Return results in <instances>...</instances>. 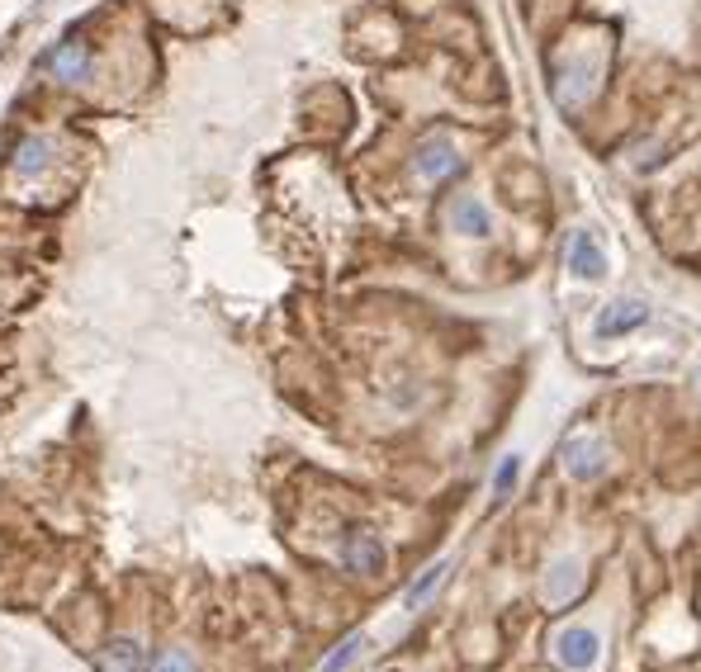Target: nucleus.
<instances>
[{
    "label": "nucleus",
    "instance_id": "obj_10",
    "mask_svg": "<svg viewBox=\"0 0 701 672\" xmlns=\"http://www.w3.org/2000/svg\"><path fill=\"white\" fill-rule=\"evenodd\" d=\"M48 67L57 71V81H81L91 71V48L85 43H62V48L48 52Z\"/></svg>",
    "mask_w": 701,
    "mask_h": 672
},
{
    "label": "nucleus",
    "instance_id": "obj_5",
    "mask_svg": "<svg viewBox=\"0 0 701 672\" xmlns=\"http://www.w3.org/2000/svg\"><path fill=\"white\" fill-rule=\"evenodd\" d=\"M583 592V559L579 554H564L546 568V588H540V602L546 606H569Z\"/></svg>",
    "mask_w": 701,
    "mask_h": 672
},
{
    "label": "nucleus",
    "instance_id": "obj_11",
    "mask_svg": "<svg viewBox=\"0 0 701 672\" xmlns=\"http://www.w3.org/2000/svg\"><path fill=\"white\" fill-rule=\"evenodd\" d=\"M517 479H522V455H507L503 464H498V474H493V507H503L512 488H517Z\"/></svg>",
    "mask_w": 701,
    "mask_h": 672
},
{
    "label": "nucleus",
    "instance_id": "obj_13",
    "mask_svg": "<svg viewBox=\"0 0 701 672\" xmlns=\"http://www.w3.org/2000/svg\"><path fill=\"white\" fill-rule=\"evenodd\" d=\"M446 568H451L446 559H441V564H432V568H427V574H422V578L408 588V606H412V611H418V606L427 602V597H432V592L441 588V582H446Z\"/></svg>",
    "mask_w": 701,
    "mask_h": 672
},
{
    "label": "nucleus",
    "instance_id": "obj_14",
    "mask_svg": "<svg viewBox=\"0 0 701 672\" xmlns=\"http://www.w3.org/2000/svg\"><path fill=\"white\" fill-rule=\"evenodd\" d=\"M43 162H48V142H38V138L20 142V156H14V170H20V176H28V170H43Z\"/></svg>",
    "mask_w": 701,
    "mask_h": 672
},
{
    "label": "nucleus",
    "instance_id": "obj_4",
    "mask_svg": "<svg viewBox=\"0 0 701 672\" xmlns=\"http://www.w3.org/2000/svg\"><path fill=\"white\" fill-rule=\"evenodd\" d=\"M341 564H347L351 574H361V578H379L384 564H389V554H384L375 531H351L347 540H341Z\"/></svg>",
    "mask_w": 701,
    "mask_h": 672
},
{
    "label": "nucleus",
    "instance_id": "obj_2",
    "mask_svg": "<svg viewBox=\"0 0 701 672\" xmlns=\"http://www.w3.org/2000/svg\"><path fill=\"white\" fill-rule=\"evenodd\" d=\"M460 170V148L451 142V133H427L412 152V176L422 185H441Z\"/></svg>",
    "mask_w": 701,
    "mask_h": 672
},
{
    "label": "nucleus",
    "instance_id": "obj_1",
    "mask_svg": "<svg viewBox=\"0 0 701 672\" xmlns=\"http://www.w3.org/2000/svg\"><path fill=\"white\" fill-rule=\"evenodd\" d=\"M607 436L603 432H569L560 440V464H564V474L569 479H579V483H593V479H603L607 474Z\"/></svg>",
    "mask_w": 701,
    "mask_h": 672
},
{
    "label": "nucleus",
    "instance_id": "obj_7",
    "mask_svg": "<svg viewBox=\"0 0 701 672\" xmlns=\"http://www.w3.org/2000/svg\"><path fill=\"white\" fill-rule=\"evenodd\" d=\"M650 322V304H640V298H617V304H607L597 313V337L611 341V337H626L635 332V327Z\"/></svg>",
    "mask_w": 701,
    "mask_h": 672
},
{
    "label": "nucleus",
    "instance_id": "obj_3",
    "mask_svg": "<svg viewBox=\"0 0 701 672\" xmlns=\"http://www.w3.org/2000/svg\"><path fill=\"white\" fill-rule=\"evenodd\" d=\"M554 659L569 672H593L597 659H603V639H597V630H588V625H564V630L554 635Z\"/></svg>",
    "mask_w": 701,
    "mask_h": 672
},
{
    "label": "nucleus",
    "instance_id": "obj_6",
    "mask_svg": "<svg viewBox=\"0 0 701 672\" xmlns=\"http://www.w3.org/2000/svg\"><path fill=\"white\" fill-rule=\"evenodd\" d=\"M569 270H574L579 280H607V251L603 241H597V233H588V227H579L574 237H569Z\"/></svg>",
    "mask_w": 701,
    "mask_h": 672
},
{
    "label": "nucleus",
    "instance_id": "obj_12",
    "mask_svg": "<svg viewBox=\"0 0 701 672\" xmlns=\"http://www.w3.org/2000/svg\"><path fill=\"white\" fill-rule=\"evenodd\" d=\"M361 653H365V635H347L332 653H327V663H323L318 672H347L355 659H361Z\"/></svg>",
    "mask_w": 701,
    "mask_h": 672
},
{
    "label": "nucleus",
    "instance_id": "obj_15",
    "mask_svg": "<svg viewBox=\"0 0 701 672\" xmlns=\"http://www.w3.org/2000/svg\"><path fill=\"white\" fill-rule=\"evenodd\" d=\"M152 672H195V659L185 649H162L152 659Z\"/></svg>",
    "mask_w": 701,
    "mask_h": 672
},
{
    "label": "nucleus",
    "instance_id": "obj_8",
    "mask_svg": "<svg viewBox=\"0 0 701 672\" xmlns=\"http://www.w3.org/2000/svg\"><path fill=\"white\" fill-rule=\"evenodd\" d=\"M446 219H451V227L460 237H489L493 233V213H489V204H483L479 194H455Z\"/></svg>",
    "mask_w": 701,
    "mask_h": 672
},
{
    "label": "nucleus",
    "instance_id": "obj_9",
    "mask_svg": "<svg viewBox=\"0 0 701 672\" xmlns=\"http://www.w3.org/2000/svg\"><path fill=\"white\" fill-rule=\"evenodd\" d=\"M142 668H148V659H142L138 639H109L95 653V672H142Z\"/></svg>",
    "mask_w": 701,
    "mask_h": 672
}]
</instances>
